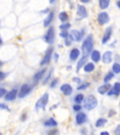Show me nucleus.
<instances>
[{
    "label": "nucleus",
    "mask_w": 120,
    "mask_h": 135,
    "mask_svg": "<svg viewBox=\"0 0 120 135\" xmlns=\"http://www.w3.org/2000/svg\"><path fill=\"white\" fill-rule=\"evenodd\" d=\"M93 45H94V40H93L92 35L90 34V35H88L87 38H84V42H83L82 51H83V54H84V55L87 56L89 54L92 53Z\"/></svg>",
    "instance_id": "1"
},
{
    "label": "nucleus",
    "mask_w": 120,
    "mask_h": 135,
    "mask_svg": "<svg viewBox=\"0 0 120 135\" xmlns=\"http://www.w3.org/2000/svg\"><path fill=\"white\" fill-rule=\"evenodd\" d=\"M98 105V99H96L95 96L89 95L87 97L85 100H84V108L88 111H91L94 108H96Z\"/></svg>",
    "instance_id": "2"
},
{
    "label": "nucleus",
    "mask_w": 120,
    "mask_h": 135,
    "mask_svg": "<svg viewBox=\"0 0 120 135\" xmlns=\"http://www.w3.org/2000/svg\"><path fill=\"white\" fill-rule=\"evenodd\" d=\"M48 100H49V94L48 93H44L43 96L37 101L36 103V110H39V109H45V106L47 105L48 103Z\"/></svg>",
    "instance_id": "3"
},
{
    "label": "nucleus",
    "mask_w": 120,
    "mask_h": 135,
    "mask_svg": "<svg viewBox=\"0 0 120 135\" xmlns=\"http://www.w3.org/2000/svg\"><path fill=\"white\" fill-rule=\"evenodd\" d=\"M84 36V30L79 31V30H71L70 33V38L71 40L74 41H80Z\"/></svg>",
    "instance_id": "4"
},
{
    "label": "nucleus",
    "mask_w": 120,
    "mask_h": 135,
    "mask_svg": "<svg viewBox=\"0 0 120 135\" xmlns=\"http://www.w3.org/2000/svg\"><path fill=\"white\" fill-rule=\"evenodd\" d=\"M44 40L49 44H53V42L55 41V29H54V27L49 28L44 37Z\"/></svg>",
    "instance_id": "5"
},
{
    "label": "nucleus",
    "mask_w": 120,
    "mask_h": 135,
    "mask_svg": "<svg viewBox=\"0 0 120 135\" xmlns=\"http://www.w3.org/2000/svg\"><path fill=\"white\" fill-rule=\"evenodd\" d=\"M53 52H54V48H53V47H50V48H49L48 50L46 51L44 57H43V58H42V60L40 61V66L47 65V64L50 62L51 57H52V55H53Z\"/></svg>",
    "instance_id": "6"
},
{
    "label": "nucleus",
    "mask_w": 120,
    "mask_h": 135,
    "mask_svg": "<svg viewBox=\"0 0 120 135\" xmlns=\"http://www.w3.org/2000/svg\"><path fill=\"white\" fill-rule=\"evenodd\" d=\"M110 21V17L109 14L107 12H100L98 15V22L100 25H106L107 23H109Z\"/></svg>",
    "instance_id": "7"
},
{
    "label": "nucleus",
    "mask_w": 120,
    "mask_h": 135,
    "mask_svg": "<svg viewBox=\"0 0 120 135\" xmlns=\"http://www.w3.org/2000/svg\"><path fill=\"white\" fill-rule=\"evenodd\" d=\"M30 90H31V87H30L27 84H23L21 86V88H20L19 92H18V97H19L20 99H23V97H25V96L30 92Z\"/></svg>",
    "instance_id": "8"
},
{
    "label": "nucleus",
    "mask_w": 120,
    "mask_h": 135,
    "mask_svg": "<svg viewBox=\"0 0 120 135\" xmlns=\"http://www.w3.org/2000/svg\"><path fill=\"white\" fill-rule=\"evenodd\" d=\"M112 26H109L108 28H106L105 30V33H104L103 37H102V38H101V43L102 44H105V43H107L108 41H109V40L111 38V36H112Z\"/></svg>",
    "instance_id": "9"
},
{
    "label": "nucleus",
    "mask_w": 120,
    "mask_h": 135,
    "mask_svg": "<svg viewBox=\"0 0 120 135\" xmlns=\"http://www.w3.org/2000/svg\"><path fill=\"white\" fill-rule=\"evenodd\" d=\"M18 96V90L16 88L12 89L11 91L8 92L5 96V99L8 101H11V100H14L16 99V97Z\"/></svg>",
    "instance_id": "10"
},
{
    "label": "nucleus",
    "mask_w": 120,
    "mask_h": 135,
    "mask_svg": "<svg viewBox=\"0 0 120 135\" xmlns=\"http://www.w3.org/2000/svg\"><path fill=\"white\" fill-rule=\"evenodd\" d=\"M60 90H61V92L63 93L65 96H70V95H71V93H72V87L70 84H62L61 87H60Z\"/></svg>",
    "instance_id": "11"
},
{
    "label": "nucleus",
    "mask_w": 120,
    "mask_h": 135,
    "mask_svg": "<svg viewBox=\"0 0 120 135\" xmlns=\"http://www.w3.org/2000/svg\"><path fill=\"white\" fill-rule=\"evenodd\" d=\"M120 94V83L119 82H116V84H114V86H113L112 89H110V91L108 92V95L109 96H118Z\"/></svg>",
    "instance_id": "12"
},
{
    "label": "nucleus",
    "mask_w": 120,
    "mask_h": 135,
    "mask_svg": "<svg viewBox=\"0 0 120 135\" xmlns=\"http://www.w3.org/2000/svg\"><path fill=\"white\" fill-rule=\"evenodd\" d=\"M87 116L84 113L80 112L76 114V123H77V124H79V125L84 124V123L87 121Z\"/></svg>",
    "instance_id": "13"
},
{
    "label": "nucleus",
    "mask_w": 120,
    "mask_h": 135,
    "mask_svg": "<svg viewBox=\"0 0 120 135\" xmlns=\"http://www.w3.org/2000/svg\"><path fill=\"white\" fill-rule=\"evenodd\" d=\"M77 15H78L80 18H85L87 17V8H84V6L82 5H79L77 7Z\"/></svg>",
    "instance_id": "14"
},
{
    "label": "nucleus",
    "mask_w": 120,
    "mask_h": 135,
    "mask_svg": "<svg viewBox=\"0 0 120 135\" xmlns=\"http://www.w3.org/2000/svg\"><path fill=\"white\" fill-rule=\"evenodd\" d=\"M110 89H111V84H104L98 88V93H99V94H101V95H103V94H106V93L109 92Z\"/></svg>",
    "instance_id": "15"
},
{
    "label": "nucleus",
    "mask_w": 120,
    "mask_h": 135,
    "mask_svg": "<svg viewBox=\"0 0 120 135\" xmlns=\"http://www.w3.org/2000/svg\"><path fill=\"white\" fill-rule=\"evenodd\" d=\"M112 57H113L112 52L107 51V52H105V53L102 55V57H101V59H102V62H103V63L108 64V63H110V62L112 61Z\"/></svg>",
    "instance_id": "16"
},
{
    "label": "nucleus",
    "mask_w": 120,
    "mask_h": 135,
    "mask_svg": "<svg viewBox=\"0 0 120 135\" xmlns=\"http://www.w3.org/2000/svg\"><path fill=\"white\" fill-rule=\"evenodd\" d=\"M79 55H80V51H79V49H77V48H73L70 52V59L71 60V61L77 60Z\"/></svg>",
    "instance_id": "17"
},
{
    "label": "nucleus",
    "mask_w": 120,
    "mask_h": 135,
    "mask_svg": "<svg viewBox=\"0 0 120 135\" xmlns=\"http://www.w3.org/2000/svg\"><path fill=\"white\" fill-rule=\"evenodd\" d=\"M54 15H55V13H54V11H51L50 13H48V15H47V17L45 18L44 22H43V25H44L45 27H48L49 25H50L51 23H52V21H53L54 19Z\"/></svg>",
    "instance_id": "18"
},
{
    "label": "nucleus",
    "mask_w": 120,
    "mask_h": 135,
    "mask_svg": "<svg viewBox=\"0 0 120 135\" xmlns=\"http://www.w3.org/2000/svg\"><path fill=\"white\" fill-rule=\"evenodd\" d=\"M100 57H101V55L99 51L98 50L92 51V53H91V59H92L93 61L97 63V62H99V60H100Z\"/></svg>",
    "instance_id": "19"
},
{
    "label": "nucleus",
    "mask_w": 120,
    "mask_h": 135,
    "mask_svg": "<svg viewBox=\"0 0 120 135\" xmlns=\"http://www.w3.org/2000/svg\"><path fill=\"white\" fill-rule=\"evenodd\" d=\"M45 71H46V70H45V69H43V70H40L39 72H37V73L35 74V75H34V77H33L34 82H35V83L39 82V81H40V79H41L42 77H43V75H44Z\"/></svg>",
    "instance_id": "20"
},
{
    "label": "nucleus",
    "mask_w": 120,
    "mask_h": 135,
    "mask_svg": "<svg viewBox=\"0 0 120 135\" xmlns=\"http://www.w3.org/2000/svg\"><path fill=\"white\" fill-rule=\"evenodd\" d=\"M44 126L47 128H52V127H56L57 122L54 119V118H49L44 122Z\"/></svg>",
    "instance_id": "21"
},
{
    "label": "nucleus",
    "mask_w": 120,
    "mask_h": 135,
    "mask_svg": "<svg viewBox=\"0 0 120 135\" xmlns=\"http://www.w3.org/2000/svg\"><path fill=\"white\" fill-rule=\"evenodd\" d=\"M87 56H85V55H84V56H83L82 58L79 60L78 64H77V69H76V71H79V70L82 69L83 66H84V64L87 63Z\"/></svg>",
    "instance_id": "22"
},
{
    "label": "nucleus",
    "mask_w": 120,
    "mask_h": 135,
    "mask_svg": "<svg viewBox=\"0 0 120 135\" xmlns=\"http://www.w3.org/2000/svg\"><path fill=\"white\" fill-rule=\"evenodd\" d=\"M110 5V0H99V6L101 9H106Z\"/></svg>",
    "instance_id": "23"
},
{
    "label": "nucleus",
    "mask_w": 120,
    "mask_h": 135,
    "mask_svg": "<svg viewBox=\"0 0 120 135\" xmlns=\"http://www.w3.org/2000/svg\"><path fill=\"white\" fill-rule=\"evenodd\" d=\"M58 18H59V20L64 23L69 20V15H68V13L66 12V11H62V12L59 13Z\"/></svg>",
    "instance_id": "24"
},
{
    "label": "nucleus",
    "mask_w": 120,
    "mask_h": 135,
    "mask_svg": "<svg viewBox=\"0 0 120 135\" xmlns=\"http://www.w3.org/2000/svg\"><path fill=\"white\" fill-rule=\"evenodd\" d=\"M84 70L85 72H92L95 70V65L93 63H87L84 66Z\"/></svg>",
    "instance_id": "25"
},
{
    "label": "nucleus",
    "mask_w": 120,
    "mask_h": 135,
    "mask_svg": "<svg viewBox=\"0 0 120 135\" xmlns=\"http://www.w3.org/2000/svg\"><path fill=\"white\" fill-rule=\"evenodd\" d=\"M106 123H107V120H106L105 118H99V119L97 120V122H96V127H97V128H101V127H103Z\"/></svg>",
    "instance_id": "26"
},
{
    "label": "nucleus",
    "mask_w": 120,
    "mask_h": 135,
    "mask_svg": "<svg viewBox=\"0 0 120 135\" xmlns=\"http://www.w3.org/2000/svg\"><path fill=\"white\" fill-rule=\"evenodd\" d=\"M113 78H114V72H108L105 77H104L103 81L105 84H108V82H109L110 80H112Z\"/></svg>",
    "instance_id": "27"
},
{
    "label": "nucleus",
    "mask_w": 120,
    "mask_h": 135,
    "mask_svg": "<svg viewBox=\"0 0 120 135\" xmlns=\"http://www.w3.org/2000/svg\"><path fill=\"white\" fill-rule=\"evenodd\" d=\"M83 100H84V95L83 94H78V95H76L75 98H74V101L77 104H80Z\"/></svg>",
    "instance_id": "28"
},
{
    "label": "nucleus",
    "mask_w": 120,
    "mask_h": 135,
    "mask_svg": "<svg viewBox=\"0 0 120 135\" xmlns=\"http://www.w3.org/2000/svg\"><path fill=\"white\" fill-rule=\"evenodd\" d=\"M112 70L114 73H116V74L120 73V65L118 63H114L112 67Z\"/></svg>",
    "instance_id": "29"
},
{
    "label": "nucleus",
    "mask_w": 120,
    "mask_h": 135,
    "mask_svg": "<svg viewBox=\"0 0 120 135\" xmlns=\"http://www.w3.org/2000/svg\"><path fill=\"white\" fill-rule=\"evenodd\" d=\"M59 28H60L62 31H68V29H70V23H62L60 26H59Z\"/></svg>",
    "instance_id": "30"
},
{
    "label": "nucleus",
    "mask_w": 120,
    "mask_h": 135,
    "mask_svg": "<svg viewBox=\"0 0 120 135\" xmlns=\"http://www.w3.org/2000/svg\"><path fill=\"white\" fill-rule=\"evenodd\" d=\"M89 86V84H81L77 87V90H84V89H87V87Z\"/></svg>",
    "instance_id": "31"
},
{
    "label": "nucleus",
    "mask_w": 120,
    "mask_h": 135,
    "mask_svg": "<svg viewBox=\"0 0 120 135\" xmlns=\"http://www.w3.org/2000/svg\"><path fill=\"white\" fill-rule=\"evenodd\" d=\"M69 36H70V34L68 33V31H62L61 33H60V37L61 38H69Z\"/></svg>",
    "instance_id": "32"
},
{
    "label": "nucleus",
    "mask_w": 120,
    "mask_h": 135,
    "mask_svg": "<svg viewBox=\"0 0 120 135\" xmlns=\"http://www.w3.org/2000/svg\"><path fill=\"white\" fill-rule=\"evenodd\" d=\"M7 94V90L5 88H1L0 87V98L4 97V96H6Z\"/></svg>",
    "instance_id": "33"
},
{
    "label": "nucleus",
    "mask_w": 120,
    "mask_h": 135,
    "mask_svg": "<svg viewBox=\"0 0 120 135\" xmlns=\"http://www.w3.org/2000/svg\"><path fill=\"white\" fill-rule=\"evenodd\" d=\"M81 105H79V104H76V105H74L73 106V110L75 111V112H78L79 113V111L81 110Z\"/></svg>",
    "instance_id": "34"
},
{
    "label": "nucleus",
    "mask_w": 120,
    "mask_h": 135,
    "mask_svg": "<svg viewBox=\"0 0 120 135\" xmlns=\"http://www.w3.org/2000/svg\"><path fill=\"white\" fill-rule=\"evenodd\" d=\"M57 83H58V80H57V79H55V80H54L53 82H52V84H50V86L52 87V88H53V87H55V85H56Z\"/></svg>",
    "instance_id": "35"
},
{
    "label": "nucleus",
    "mask_w": 120,
    "mask_h": 135,
    "mask_svg": "<svg viewBox=\"0 0 120 135\" xmlns=\"http://www.w3.org/2000/svg\"><path fill=\"white\" fill-rule=\"evenodd\" d=\"M72 82L76 83V84H81V79L77 78V77H74V78H72Z\"/></svg>",
    "instance_id": "36"
},
{
    "label": "nucleus",
    "mask_w": 120,
    "mask_h": 135,
    "mask_svg": "<svg viewBox=\"0 0 120 135\" xmlns=\"http://www.w3.org/2000/svg\"><path fill=\"white\" fill-rule=\"evenodd\" d=\"M0 109H5V110H8V106H6L5 104H2V103H0Z\"/></svg>",
    "instance_id": "37"
},
{
    "label": "nucleus",
    "mask_w": 120,
    "mask_h": 135,
    "mask_svg": "<svg viewBox=\"0 0 120 135\" xmlns=\"http://www.w3.org/2000/svg\"><path fill=\"white\" fill-rule=\"evenodd\" d=\"M5 76H6V74H5L4 72L0 71V81H2L3 79L5 78Z\"/></svg>",
    "instance_id": "38"
},
{
    "label": "nucleus",
    "mask_w": 120,
    "mask_h": 135,
    "mask_svg": "<svg viewBox=\"0 0 120 135\" xmlns=\"http://www.w3.org/2000/svg\"><path fill=\"white\" fill-rule=\"evenodd\" d=\"M51 73H52V70H51V71L49 72V74H48V75H47L46 79H45V80H44V82H43V84H46V83H47V80H48V79L51 77Z\"/></svg>",
    "instance_id": "39"
},
{
    "label": "nucleus",
    "mask_w": 120,
    "mask_h": 135,
    "mask_svg": "<svg viewBox=\"0 0 120 135\" xmlns=\"http://www.w3.org/2000/svg\"><path fill=\"white\" fill-rule=\"evenodd\" d=\"M116 135H120V126H118L117 129H116Z\"/></svg>",
    "instance_id": "40"
},
{
    "label": "nucleus",
    "mask_w": 120,
    "mask_h": 135,
    "mask_svg": "<svg viewBox=\"0 0 120 135\" xmlns=\"http://www.w3.org/2000/svg\"><path fill=\"white\" fill-rule=\"evenodd\" d=\"M91 0H80V2L84 3V4H87V3H89Z\"/></svg>",
    "instance_id": "41"
},
{
    "label": "nucleus",
    "mask_w": 120,
    "mask_h": 135,
    "mask_svg": "<svg viewBox=\"0 0 120 135\" xmlns=\"http://www.w3.org/2000/svg\"><path fill=\"white\" fill-rule=\"evenodd\" d=\"M56 132H57V131L55 129V131H50V132H49L48 134H49V135H54V134H55Z\"/></svg>",
    "instance_id": "42"
},
{
    "label": "nucleus",
    "mask_w": 120,
    "mask_h": 135,
    "mask_svg": "<svg viewBox=\"0 0 120 135\" xmlns=\"http://www.w3.org/2000/svg\"><path fill=\"white\" fill-rule=\"evenodd\" d=\"M100 135H110L109 132H107V131H102V132L100 133Z\"/></svg>",
    "instance_id": "43"
},
{
    "label": "nucleus",
    "mask_w": 120,
    "mask_h": 135,
    "mask_svg": "<svg viewBox=\"0 0 120 135\" xmlns=\"http://www.w3.org/2000/svg\"><path fill=\"white\" fill-rule=\"evenodd\" d=\"M114 114H116V113H114V110H111V114H109V116H112V115H114Z\"/></svg>",
    "instance_id": "44"
},
{
    "label": "nucleus",
    "mask_w": 120,
    "mask_h": 135,
    "mask_svg": "<svg viewBox=\"0 0 120 135\" xmlns=\"http://www.w3.org/2000/svg\"><path fill=\"white\" fill-rule=\"evenodd\" d=\"M116 5H117V8H120V0H118L117 2H116Z\"/></svg>",
    "instance_id": "45"
},
{
    "label": "nucleus",
    "mask_w": 120,
    "mask_h": 135,
    "mask_svg": "<svg viewBox=\"0 0 120 135\" xmlns=\"http://www.w3.org/2000/svg\"><path fill=\"white\" fill-rule=\"evenodd\" d=\"M57 58H58V55H55V61H57Z\"/></svg>",
    "instance_id": "46"
},
{
    "label": "nucleus",
    "mask_w": 120,
    "mask_h": 135,
    "mask_svg": "<svg viewBox=\"0 0 120 135\" xmlns=\"http://www.w3.org/2000/svg\"><path fill=\"white\" fill-rule=\"evenodd\" d=\"M49 1H50V3H51V4H54V3H55V0H49Z\"/></svg>",
    "instance_id": "47"
},
{
    "label": "nucleus",
    "mask_w": 120,
    "mask_h": 135,
    "mask_svg": "<svg viewBox=\"0 0 120 135\" xmlns=\"http://www.w3.org/2000/svg\"><path fill=\"white\" fill-rule=\"evenodd\" d=\"M2 43H3V40L1 38V37H0V45H2Z\"/></svg>",
    "instance_id": "48"
},
{
    "label": "nucleus",
    "mask_w": 120,
    "mask_h": 135,
    "mask_svg": "<svg viewBox=\"0 0 120 135\" xmlns=\"http://www.w3.org/2000/svg\"><path fill=\"white\" fill-rule=\"evenodd\" d=\"M2 65H3V62L0 61V67H1V66H2Z\"/></svg>",
    "instance_id": "49"
}]
</instances>
